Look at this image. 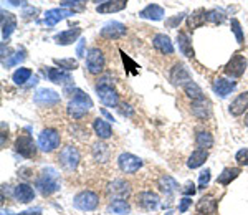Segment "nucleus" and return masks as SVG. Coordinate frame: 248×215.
<instances>
[{
    "label": "nucleus",
    "instance_id": "obj_47",
    "mask_svg": "<svg viewBox=\"0 0 248 215\" xmlns=\"http://www.w3.org/2000/svg\"><path fill=\"white\" fill-rule=\"evenodd\" d=\"M190 204H192V199L190 197H184L181 200V204H179V212H181V214L187 212V209L190 207Z\"/></svg>",
    "mask_w": 248,
    "mask_h": 215
},
{
    "label": "nucleus",
    "instance_id": "obj_53",
    "mask_svg": "<svg viewBox=\"0 0 248 215\" xmlns=\"http://www.w3.org/2000/svg\"><path fill=\"white\" fill-rule=\"evenodd\" d=\"M18 215H42V214H40V210H29V212H22Z\"/></svg>",
    "mask_w": 248,
    "mask_h": 215
},
{
    "label": "nucleus",
    "instance_id": "obj_29",
    "mask_svg": "<svg viewBox=\"0 0 248 215\" xmlns=\"http://www.w3.org/2000/svg\"><path fill=\"white\" fill-rule=\"evenodd\" d=\"M240 167H227V169L222 170V174L217 177V184H222V185H229L232 184V181H235L238 176H240Z\"/></svg>",
    "mask_w": 248,
    "mask_h": 215
},
{
    "label": "nucleus",
    "instance_id": "obj_44",
    "mask_svg": "<svg viewBox=\"0 0 248 215\" xmlns=\"http://www.w3.org/2000/svg\"><path fill=\"white\" fill-rule=\"evenodd\" d=\"M210 181V169H205L201 172V177H199V189H205L207 184Z\"/></svg>",
    "mask_w": 248,
    "mask_h": 215
},
{
    "label": "nucleus",
    "instance_id": "obj_3",
    "mask_svg": "<svg viewBox=\"0 0 248 215\" xmlns=\"http://www.w3.org/2000/svg\"><path fill=\"white\" fill-rule=\"evenodd\" d=\"M106 60L99 48H91L86 55V68L91 75H99L105 70Z\"/></svg>",
    "mask_w": 248,
    "mask_h": 215
},
{
    "label": "nucleus",
    "instance_id": "obj_49",
    "mask_svg": "<svg viewBox=\"0 0 248 215\" xmlns=\"http://www.w3.org/2000/svg\"><path fill=\"white\" fill-rule=\"evenodd\" d=\"M37 9H33V7H27V9L25 10H23V18H31V17H33L35 18V14H37Z\"/></svg>",
    "mask_w": 248,
    "mask_h": 215
},
{
    "label": "nucleus",
    "instance_id": "obj_23",
    "mask_svg": "<svg viewBox=\"0 0 248 215\" xmlns=\"http://www.w3.org/2000/svg\"><path fill=\"white\" fill-rule=\"evenodd\" d=\"M205 22H209V12L205 9H199L195 12H192V15H189V20H187V25H189V29H199V27H202Z\"/></svg>",
    "mask_w": 248,
    "mask_h": 215
},
{
    "label": "nucleus",
    "instance_id": "obj_21",
    "mask_svg": "<svg viewBox=\"0 0 248 215\" xmlns=\"http://www.w3.org/2000/svg\"><path fill=\"white\" fill-rule=\"evenodd\" d=\"M138 205L146 210H155L159 207V196L153 192H141L138 196Z\"/></svg>",
    "mask_w": 248,
    "mask_h": 215
},
{
    "label": "nucleus",
    "instance_id": "obj_39",
    "mask_svg": "<svg viewBox=\"0 0 248 215\" xmlns=\"http://www.w3.org/2000/svg\"><path fill=\"white\" fill-rule=\"evenodd\" d=\"M111 210H113L114 214H127L129 212V204H127L126 200H113V204H111Z\"/></svg>",
    "mask_w": 248,
    "mask_h": 215
},
{
    "label": "nucleus",
    "instance_id": "obj_42",
    "mask_svg": "<svg viewBox=\"0 0 248 215\" xmlns=\"http://www.w3.org/2000/svg\"><path fill=\"white\" fill-rule=\"evenodd\" d=\"M121 58H123V61H124V66H127V70H129L131 75H138L139 73L138 65H136V63L129 57H127V55L124 53V51H121Z\"/></svg>",
    "mask_w": 248,
    "mask_h": 215
},
{
    "label": "nucleus",
    "instance_id": "obj_22",
    "mask_svg": "<svg viewBox=\"0 0 248 215\" xmlns=\"http://www.w3.org/2000/svg\"><path fill=\"white\" fill-rule=\"evenodd\" d=\"M139 17L146 18V20H154V22H159V20L164 18V9L161 5H155V3H151L146 9H142L139 12Z\"/></svg>",
    "mask_w": 248,
    "mask_h": 215
},
{
    "label": "nucleus",
    "instance_id": "obj_48",
    "mask_svg": "<svg viewBox=\"0 0 248 215\" xmlns=\"http://www.w3.org/2000/svg\"><path fill=\"white\" fill-rule=\"evenodd\" d=\"M85 43H86V40L85 38H79L78 40V46H77V53H78V57L79 58H83L85 57Z\"/></svg>",
    "mask_w": 248,
    "mask_h": 215
},
{
    "label": "nucleus",
    "instance_id": "obj_31",
    "mask_svg": "<svg viewBox=\"0 0 248 215\" xmlns=\"http://www.w3.org/2000/svg\"><path fill=\"white\" fill-rule=\"evenodd\" d=\"M217 200L214 197H203L197 204L199 214H217Z\"/></svg>",
    "mask_w": 248,
    "mask_h": 215
},
{
    "label": "nucleus",
    "instance_id": "obj_5",
    "mask_svg": "<svg viewBox=\"0 0 248 215\" xmlns=\"http://www.w3.org/2000/svg\"><path fill=\"white\" fill-rule=\"evenodd\" d=\"M96 91H98V96L105 106H109V108L118 106V101H119L118 93H116V90L109 85V83H106V79H103L101 83H98Z\"/></svg>",
    "mask_w": 248,
    "mask_h": 215
},
{
    "label": "nucleus",
    "instance_id": "obj_45",
    "mask_svg": "<svg viewBox=\"0 0 248 215\" xmlns=\"http://www.w3.org/2000/svg\"><path fill=\"white\" fill-rule=\"evenodd\" d=\"M235 161L238 162L240 166H248V149H240L235 156Z\"/></svg>",
    "mask_w": 248,
    "mask_h": 215
},
{
    "label": "nucleus",
    "instance_id": "obj_15",
    "mask_svg": "<svg viewBox=\"0 0 248 215\" xmlns=\"http://www.w3.org/2000/svg\"><path fill=\"white\" fill-rule=\"evenodd\" d=\"M33 101L40 106H53L60 103V94L53 90H40L33 96Z\"/></svg>",
    "mask_w": 248,
    "mask_h": 215
},
{
    "label": "nucleus",
    "instance_id": "obj_11",
    "mask_svg": "<svg viewBox=\"0 0 248 215\" xmlns=\"http://www.w3.org/2000/svg\"><path fill=\"white\" fill-rule=\"evenodd\" d=\"M123 35H126V25L121 22H108L101 29V37H105L108 40L121 38Z\"/></svg>",
    "mask_w": 248,
    "mask_h": 215
},
{
    "label": "nucleus",
    "instance_id": "obj_19",
    "mask_svg": "<svg viewBox=\"0 0 248 215\" xmlns=\"http://www.w3.org/2000/svg\"><path fill=\"white\" fill-rule=\"evenodd\" d=\"M229 109H230V113L233 114V116H242V114L248 109V91L238 94V96L232 101Z\"/></svg>",
    "mask_w": 248,
    "mask_h": 215
},
{
    "label": "nucleus",
    "instance_id": "obj_56",
    "mask_svg": "<svg viewBox=\"0 0 248 215\" xmlns=\"http://www.w3.org/2000/svg\"><path fill=\"white\" fill-rule=\"evenodd\" d=\"M94 2H103V0H94Z\"/></svg>",
    "mask_w": 248,
    "mask_h": 215
},
{
    "label": "nucleus",
    "instance_id": "obj_30",
    "mask_svg": "<svg viewBox=\"0 0 248 215\" xmlns=\"http://www.w3.org/2000/svg\"><path fill=\"white\" fill-rule=\"evenodd\" d=\"M207 157H209V153H207L205 149H197L192 153V156L189 157V161H187V166H189L190 169H197V167H201L202 164H205Z\"/></svg>",
    "mask_w": 248,
    "mask_h": 215
},
{
    "label": "nucleus",
    "instance_id": "obj_50",
    "mask_svg": "<svg viewBox=\"0 0 248 215\" xmlns=\"http://www.w3.org/2000/svg\"><path fill=\"white\" fill-rule=\"evenodd\" d=\"M81 2H85V0H63L62 5L63 7H75V5H78V3H81Z\"/></svg>",
    "mask_w": 248,
    "mask_h": 215
},
{
    "label": "nucleus",
    "instance_id": "obj_4",
    "mask_svg": "<svg viewBox=\"0 0 248 215\" xmlns=\"http://www.w3.org/2000/svg\"><path fill=\"white\" fill-rule=\"evenodd\" d=\"M75 207L79 210H85V212H91V210H94L96 207L99 204V197L98 194L91 192V190H83V192H79L77 197H75Z\"/></svg>",
    "mask_w": 248,
    "mask_h": 215
},
{
    "label": "nucleus",
    "instance_id": "obj_17",
    "mask_svg": "<svg viewBox=\"0 0 248 215\" xmlns=\"http://www.w3.org/2000/svg\"><path fill=\"white\" fill-rule=\"evenodd\" d=\"M127 0H108V2H103L96 7V12L98 14H113V12H121L126 9Z\"/></svg>",
    "mask_w": 248,
    "mask_h": 215
},
{
    "label": "nucleus",
    "instance_id": "obj_35",
    "mask_svg": "<svg viewBox=\"0 0 248 215\" xmlns=\"http://www.w3.org/2000/svg\"><path fill=\"white\" fill-rule=\"evenodd\" d=\"M93 154H94V157L98 159V161L105 162V161H108V159H109L111 149H109V146L98 142V144H94V146H93Z\"/></svg>",
    "mask_w": 248,
    "mask_h": 215
},
{
    "label": "nucleus",
    "instance_id": "obj_37",
    "mask_svg": "<svg viewBox=\"0 0 248 215\" xmlns=\"http://www.w3.org/2000/svg\"><path fill=\"white\" fill-rule=\"evenodd\" d=\"M195 142H197L199 147L209 149V147L214 146V138H212V134L207 133V131H201V133L197 134V139H195Z\"/></svg>",
    "mask_w": 248,
    "mask_h": 215
},
{
    "label": "nucleus",
    "instance_id": "obj_14",
    "mask_svg": "<svg viewBox=\"0 0 248 215\" xmlns=\"http://www.w3.org/2000/svg\"><path fill=\"white\" fill-rule=\"evenodd\" d=\"M170 81L174 83L175 86L187 85L189 81H192L189 70H187L182 63H175L174 68H172V71H170Z\"/></svg>",
    "mask_w": 248,
    "mask_h": 215
},
{
    "label": "nucleus",
    "instance_id": "obj_16",
    "mask_svg": "<svg viewBox=\"0 0 248 215\" xmlns=\"http://www.w3.org/2000/svg\"><path fill=\"white\" fill-rule=\"evenodd\" d=\"M15 29H17V17L12 12L2 10V38H10Z\"/></svg>",
    "mask_w": 248,
    "mask_h": 215
},
{
    "label": "nucleus",
    "instance_id": "obj_32",
    "mask_svg": "<svg viewBox=\"0 0 248 215\" xmlns=\"http://www.w3.org/2000/svg\"><path fill=\"white\" fill-rule=\"evenodd\" d=\"M184 91H186V94L192 99V101H197V99L203 98V91L201 90V86H199L195 81H189L187 85H184Z\"/></svg>",
    "mask_w": 248,
    "mask_h": 215
},
{
    "label": "nucleus",
    "instance_id": "obj_25",
    "mask_svg": "<svg viewBox=\"0 0 248 215\" xmlns=\"http://www.w3.org/2000/svg\"><path fill=\"white\" fill-rule=\"evenodd\" d=\"M79 35H81V29H71V30L60 31L58 35H55V42H57L58 45H71Z\"/></svg>",
    "mask_w": 248,
    "mask_h": 215
},
{
    "label": "nucleus",
    "instance_id": "obj_20",
    "mask_svg": "<svg viewBox=\"0 0 248 215\" xmlns=\"http://www.w3.org/2000/svg\"><path fill=\"white\" fill-rule=\"evenodd\" d=\"M153 43H154L155 50L161 51L162 55H172V53H174V45H172L170 38L167 37V35L157 33V35L154 37Z\"/></svg>",
    "mask_w": 248,
    "mask_h": 215
},
{
    "label": "nucleus",
    "instance_id": "obj_28",
    "mask_svg": "<svg viewBox=\"0 0 248 215\" xmlns=\"http://www.w3.org/2000/svg\"><path fill=\"white\" fill-rule=\"evenodd\" d=\"M177 43H179V50L182 51V55H186L187 58H194V48H192V42L189 38V35L186 31H181L177 35Z\"/></svg>",
    "mask_w": 248,
    "mask_h": 215
},
{
    "label": "nucleus",
    "instance_id": "obj_10",
    "mask_svg": "<svg viewBox=\"0 0 248 215\" xmlns=\"http://www.w3.org/2000/svg\"><path fill=\"white\" fill-rule=\"evenodd\" d=\"M79 162V153L77 147L73 146H66L62 149V153H60V164L65 167L66 170H73L77 169Z\"/></svg>",
    "mask_w": 248,
    "mask_h": 215
},
{
    "label": "nucleus",
    "instance_id": "obj_54",
    "mask_svg": "<svg viewBox=\"0 0 248 215\" xmlns=\"http://www.w3.org/2000/svg\"><path fill=\"white\" fill-rule=\"evenodd\" d=\"M101 113H103V114H105V116H106L108 119H109V121H114V119H113V116H111V114H109V113H108V111H106V109H101Z\"/></svg>",
    "mask_w": 248,
    "mask_h": 215
},
{
    "label": "nucleus",
    "instance_id": "obj_40",
    "mask_svg": "<svg viewBox=\"0 0 248 215\" xmlns=\"http://www.w3.org/2000/svg\"><path fill=\"white\" fill-rule=\"evenodd\" d=\"M23 60H25V51L22 50V51H17V53L12 55V57L7 60V61H3V65L10 68V66H15V65H18V63H22Z\"/></svg>",
    "mask_w": 248,
    "mask_h": 215
},
{
    "label": "nucleus",
    "instance_id": "obj_38",
    "mask_svg": "<svg viewBox=\"0 0 248 215\" xmlns=\"http://www.w3.org/2000/svg\"><path fill=\"white\" fill-rule=\"evenodd\" d=\"M55 63L60 66V68H63V70H77L78 68V61L77 60H73V58H62V60H55Z\"/></svg>",
    "mask_w": 248,
    "mask_h": 215
},
{
    "label": "nucleus",
    "instance_id": "obj_52",
    "mask_svg": "<svg viewBox=\"0 0 248 215\" xmlns=\"http://www.w3.org/2000/svg\"><path fill=\"white\" fill-rule=\"evenodd\" d=\"M9 3H12L14 7H23L25 5V0H7Z\"/></svg>",
    "mask_w": 248,
    "mask_h": 215
},
{
    "label": "nucleus",
    "instance_id": "obj_6",
    "mask_svg": "<svg viewBox=\"0 0 248 215\" xmlns=\"http://www.w3.org/2000/svg\"><path fill=\"white\" fill-rule=\"evenodd\" d=\"M247 70V58L243 57L242 53H235L233 57L229 60L225 66H223V71L225 75H229L232 78H240Z\"/></svg>",
    "mask_w": 248,
    "mask_h": 215
},
{
    "label": "nucleus",
    "instance_id": "obj_34",
    "mask_svg": "<svg viewBox=\"0 0 248 215\" xmlns=\"http://www.w3.org/2000/svg\"><path fill=\"white\" fill-rule=\"evenodd\" d=\"M159 187H161L162 192L172 194V192H175V190L179 189V184L170 176H164V177H161V181H159Z\"/></svg>",
    "mask_w": 248,
    "mask_h": 215
},
{
    "label": "nucleus",
    "instance_id": "obj_33",
    "mask_svg": "<svg viewBox=\"0 0 248 215\" xmlns=\"http://www.w3.org/2000/svg\"><path fill=\"white\" fill-rule=\"evenodd\" d=\"M109 192L119 197H127L129 196V184L124 181H114L113 184L109 185Z\"/></svg>",
    "mask_w": 248,
    "mask_h": 215
},
{
    "label": "nucleus",
    "instance_id": "obj_36",
    "mask_svg": "<svg viewBox=\"0 0 248 215\" xmlns=\"http://www.w3.org/2000/svg\"><path fill=\"white\" fill-rule=\"evenodd\" d=\"M30 77H31V70H29V68H18V70L14 73V77H12V79H14L15 85L22 86V85H25V83L29 81Z\"/></svg>",
    "mask_w": 248,
    "mask_h": 215
},
{
    "label": "nucleus",
    "instance_id": "obj_46",
    "mask_svg": "<svg viewBox=\"0 0 248 215\" xmlns=\"http://www.w3.org/2000/svg\"><path fill=\"white\" fill-rule=\"evenodd\" d=\"M184 15H186V14H179V15H175L174 18H169L166 22V25L169 27V29H175V25H177V23H181L184 20Z\"/></svg>",
    "mask_w": 248,
    "mask_h": 215
},
{
    "label": "nucleus",
    "instance_id": "obj_1",
    "mask_svg": "<svg viewBox=\"0 0 248 215\" xmlns=\"http://www.w3.org/2000/svg\"><path fill=\"white\" fill-rule=\"evenodd\" d=\"M91 108H93V101H91V98L88 96L85 91L75 88L73 90V99H71L70 105H68V114L75 119H79V118L85 116Z\"/></svg>",
    "mask_w": 248,
    "mask_h": 215
},
{
    "label": "nucleus",
    "instance_id": "obj_2",
    "mask_svg": "<svg viewBox=\"0 0 248 215\" xmlns=\"http://www.w3.org/2000/svg\"><path fill=\"white\" fill-rule=\"evenodd\" d=\"M35 187L43 194V196H51L57 190H60V182H58V172L51 167H48L42 172V176L37 179Z\"/></svg>",
    "mask_w": 248,
    "mask_h": 215
},
{
    "label": "nucleus",
    "instance_id": "obj_55",
    "mask_svg": "<svg viewBox=\"0 0 248 215\" xmlns=\"http://www.w3.org/2000/svg\"><path fill=\"white\" fill-rule=\"evenodd\" d=\"M245 126L248 127V114H247V116H245Z\"/></svg>",
    "mask_w": 248,
    "mask_h": 215
},
{
    "label": "nucleus",
    "instance_id": "obj_8",
    "mask_svg": "<svg viewBox=\"0 0 248 215\" xmlns=\"http://www.w3.org/2000/svg\"><path fill=\"white\" fill-rule=\"evenodd\" d=\"M118 164H119V169L126 174H136L142 166V159H139L138 156L134 154H129V153H123L121 156L118 157Z\"/></svg>",
    "mask_w": 248,
    "mask_h": 215
},
{
    "label": "nucleus",
    "instance_id": "obj_26",
    "mask_svg": "<svg viewBox=\"0 0 248 215\" xmlns=\"http://www.w3.org/2000/svg\"><path fill=\"white\" fill-rule=\"evenodd\" d=\"M15 197H17V200L22 202V204H29V202H31L35 199V192L29 184H18L15 187Z\"/></svg>",
    "mask_w": 248,
    "mask_h": 215
},
{
    "label": "nucleus",
    "instance_id": "obj_51",
    "mask_svg": "<svg viewBox=\"0 0 248 215\" xmlns=\"http://www.w3.org/2000/svg\"><path fill=\"white\" fill-rule=\"evenodd\" d=\"M195 190H197V189H195V185L190 184V185H187V189H184L182 192H184V196H186V197H189V196H194Z\"/></svg>",
    "mask_w": 248,
    "mask_h": 215
},
{
    "label": "nucleus",
    "instance_id": "obj_41",
    "mask_svg": "<svg viewBox=\"0 0 248 215\" xmlns=\"http://www.w3.org/2000/svg\"><path fill=\"white\" fill-rule=\"evenodd\" d=\"M209 22L215 23V25L223 23L225 22V14L222 10H209Z\"/></svg>",
    "mask_w": 248,
    "mask_h": 215
},
{
    "label": "nucleus",
    "instance_id": "obj_12",
    "mask_svg": "<svg viewBox=\"0 0 248 215\" xmlns=\"http://www.w3.org/2000/svg\"><path fill=\"white\" fill-rule=\"evenodd\" d=\"M237 83L233 79H227V78H215L212 83V88H214L215 94H218L220 98H227L232 91L235 90Z\"/></svg>",
    "mask_w": 248,
    "mask_h": 215
},
{
    "label": "nucleus",
    "instance_id": "obj_43",
    "mask_svg": "<svg viewBox=\"0 0 248 215\" xmlns=\"http://www.w3.org/2000/svg\"><path fill=\"white\" fill-rule=\"evenodd\" d=\"M232 31L235 33V37H237V42L242 45L243 43V31H242V27H240V22L237 18H232Z\"/></svg>",
    "mask_w": 248,
    "mask_h": 215
},
{
    "label": "nucleus",
    "instance_id": "obj_9",
    "mask_svg": "<svg viewBox=\"0 0 248 215\" xmlns=\"http://www.w3.org/2000/svg\"><path fill=\"white\" fill-rule=\"evenodd\" d=\"M15 151H17L20 156L31 159L37 154V146H35L33 139H31L29 134H22V136H18L17 141H15Z\"/></svg>",
    "mask_w": 248,
    "mask_h": 215
},
{
    "label": "nucleus",
    "instance_id": "obj_13",
    "mask_svg": "<svg viewBox=\"0 0 248 215\" xmlns=\"http://www.w3.org/2000/svg\"><path fill=\"white\" fill-rule=\"evenodd\" d=\"M75 10H68V9H51L48 10L45 14V18H43V22H45V25L48 27H55L58 22H62L63 18L70 17V15H73Z\"/></svg>",
    "mask_w": 248,
    "mask_h": 215
},
{
    "label": "nucleus",
    "instance_id": "obj_27",
    "mask_svg": "<svg viewBox=\"0 0 248 215\" xmlns=\"http://www.w3.org/2000/svg\"><path fill=\"white\" fill-rule=\"evenodd\" d=\"M93 129L99 139H109L113 136V129H111L109 123L103 121V119H99V118L93 121Z\"/></svg>",
    "mask_w": 248,
    "mask_h": 215
},
{
    "label": "nucleus",
    "instance_id": "obj_7",
    "mask_svg": "<svg viewBox=\"0 0 248 215\" xmlns=\"http://www.w3.org/2000/svg\"><path fill=\"white\" fill-rule=\"evenodd\" d=\"M38 146L45 153H51L60 146V134L55 129H45L38 136Z\"/></svg>",
    "mask_w": 248,
    "mask_h": 215
},
{
    "label": "nucleus",
    "instance_id": "obj_18",
    "mask_svg": "<svg viewBox=\"0 0 248 215\" xmlns=\"http://www.w3.org/2000/svg\"><path fill=\"white\" fill-rule=\"evenodd\" d=\"M45 75L48 77V79L53 83H57V85H68V83H71L73 79H71V75L66 73V71L60 70V68H46L45 70Z\"/></svg>",
    "mask_w": 248,
    "mask_h": 215
},
{
    "label": "nucleus",
    "instance_id": "obj_24",
    "mask_svg": "<svg viewBox=\"0 0 248 215\" xmlns=\"http://www.w3.org/2000/svg\"><path fill=\"white\" fill-rule=\"evenodd\" d=\"M192 114L199 119H205L210 116V105L205 98L192 101Z\"/></svg>",
    "mask_w": 248,
    "mask_h": 215
}]
</instances>
